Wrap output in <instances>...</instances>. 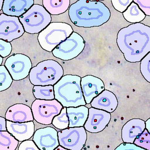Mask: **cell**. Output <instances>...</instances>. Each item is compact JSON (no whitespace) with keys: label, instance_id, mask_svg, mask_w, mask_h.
Masks as SVG:
<instances>
[{"label":"cell","instance_id":"obj_1","mask_svg":"<svg viewBox=\"0 0 150 150\" xmlns=\"http://www.w3.org/2000/svg\"><path fill=\"white\" fill-rule=\"evenodd\" d=\"M117 43L127 61L140 62L150 52V27L139 23L123 28L118 32Z\"/></svg>","mask_w":150,"mask_h":150},{"label":"cell","instance_id":"obj_2","mask_svg":"<svg viewBox=\"0 0 150 150\" xmlns=\"http://www.w3.org/2000/svg\"><path fill=\"white\" fill-rule=\"evenodd\" d=\"M69 16L72 23L78 27H100L111 17L109 9L98 1L79 0L70 6Z\"/></svg>","mask_w":150,"mask_h":150},{"label":"cell","instance_id":"obj_3","mask_svg":"<svg viewBox=\"0 0 150 150\" xmlns=\"http://www.w3.org/2000/svg\"><path fill=\"white\" fill-rule=\"evenodd\" d=\"M81 77L78 75L63 76L54 85L55 99L64 107L86 106L81 85Z\"/></svg>","mask_w":150,"mask_h":150},{"label":"cell","instance_id":"obj_4","mask_svg":"<svg viewBox=\"0 0 150 150\" xmlns=\"http://www.w3.org/2000/svg\"><path fill=\"white\" fill-rule=\"evenodd\" d=\"M63 76V68L58 62L47 60L31 69L29 80L34 86H54Z\"/></svg>","mask_w":150,"mask_h":150},{"label":"cell","instance_id":"obj_5","mask_svg":"<svg viewBox=\"0 0 150 150\" xmlns=\"http://www.w3.org/2000/svg\"><path fill=\"white\" fill-rule=\"evenodd\" d=\"M73 32V29L69 24L63 22L51 23L39 34L38 41L44 50L52 52Z\"/></svg>","mask_w":150,"mask_h":150},{"label":"cell","instance_id":"obj_6","mask_svg":"<svg viewBox=\"0 0 150 150\" xmlns=\"http://www.w3.org/2000/svg\"><path fill=\"white\" fill-rule=\"evenodd\" d=\"M25 32L30 34H39L52 21L51 15L43 6L34 4L19 17Z\"/></svg>","mask_w":150,"mask_h":150},{"label":"cell","instance_id":"obj_7","mask_svg":"<svg viewBox=\"0 0 150 150\" xmlns=\"http://www.w3.org/2000/svg\"><path fill=\"white\" fill-rule=\"evenodd\" d=\"M63 106L56 99L45 100L36 99L31 106L34 119L44 125L51 124L53 119L61 111Z\"/></svg>","mask_w":150,"mask_h":150},{"label":"cell","instance_id":"obj_8","mask_svg":"<svg viewBox=\"0 0 150 150\" xmlns=\"http://www.w3.org/2000/svg\"><path fill=\"white\" fill-rule=\"evenodd\" d=\"M85 41L77 32H74L66 40L59 45L52 52L53 56L63 61H69L76 58L83 51Z\"/></svg>","mask_w":150,"mask_h":150},{"label":"cell","instance_id":"obj_9","mask_svg":"<svg viewBox=\"0 0 150 150\" xmlns=\"http://www.w3.org/2000/svg\"><path fill=\"white\" fill-rule=\"evenodd\" d=\"M58 134L59 144L67 150H82L87 141V132L84 127H69L58 132Z\"/></svg>","mask_w":150,"mask_h":150},{"label":"cell","instance_id":"obj_10","mask_svg":"<svg viewBox=\"0 0 150 150\" xmlns=\"http://www.w3.org/2000/svg\"><path fill=\"white\" fill-rule=\"evenodd\" d=\"M5 66L15 81L26 78L32 68L30 58L22 54L11 55L6 60Z\"/></svg>","mask_w":150,"mask_h":150},{"label":"cell","instance_id":"obj_11","mask_svg":"<svg viewBox=\"0 0 150 150\" xmlns=\"http://www.w3.org/2000/svg\"><path fill=\"white\" fill-rule=\"evenodd\" d=\"M25 32L19 17L0 15V39L11 42L23 35Z\"/></svg>","mask_w":150,"mask_h":150},{"label":"cell","instance_id":"obj_12","mask_svg":"<svg viewBox=\"0 0 150 150\" xmlns=\"http://www.w3.org/2000/svg\"><path fill=\"white\" fill-rule=\"evenodd\" d=\"M111 119V113L91 107L84 127L86 131L90 133H99L105 129Z\"/></svg>","mask_w":150,"mask_h":150},{"label":"cell","instance_id":"obj_13","mask_svg":"<svg viewBox=\"0 0 150 150\" xmlns=\"http://www.w3.org/2000/svg\"><path fill=\"white\" fill-rule=\"evenodd\" d=\"M58 132L51 127L40 128L35 132L33 140L41 150H54L58 146Z\"/></svg>","mask_w":150,"mask_h":150},{"label":"cell","instance_id":"obj_14","mask_svg":"<svg viewBox=\"0 0 150 150\" xmlns=\"http://www.w3.org/2000/svg\"><path fill=\"white\" fill-rule=\"evenodd\" d=\"M81 85L87 104H90L96 96L105 90L103 81L93 75H87L81 78Z\"/></svg>","mask_w":150,"mask_h":150},{"label":"cell","instance_id":"obj_15","mask_svg":"<svg viewBox=\"0 0 150 150\" xmlns=\"http://www.w3.org/2000/svg\"><path fill=\"white\" fill-rule=\"evenodd\" d=\"M7 131L19 142L31 139L35 133L34 122H14L7 120Z\"/></svg>","mask_w":150,"mask_h":150},{"label":"cell","instance_id":"obj_16","mask_svg":"<svg viewBox=\"0 0 150 150\" xmlns=\"http://www.w3.org/2000/svg\"><path fill=\"white\" fill-rule=\"evenodd\" d=\"M90 104L92 107L104 110L111 114L117 108L118 101L113 93L107 90H104L93 100Z\"/></svg>","mask_w":150,"mask_h":150},{"label":"cell","instance_id":"obj_17","mask_svg":"<svg viewBox=\"0 0 150 150\" xmlns=\"http://www.w3.org/2000/svg\"><path fill=\"white\" fill-rule=\"evenodd\" d=\"M6 119L14 122L33 121L34 117L31 108L23 104H16L8 109L5 114Z\"/></svg>","mask_w":150,"mask_h":150},{"label":"cell","instance_id":"obj_18","mask_svg":"<svg viewBox=\"0 0 150 150\" xmlns=\"http://www.w3.org/2000/svg\"><path fill=\"white\" fill-rule=\"evenodd\" d=\"M34 5V0H4L2 11L7 15L19 18Z\"/></svg>","mask_w":150,"mask_h":150},{"label":"cell","instance_id":"obj_19","mask_svg":"<svg viewBox=\"0 0 150 150\" xmlns=\"http://www.w3.org/2000/svg\"><path fill=\"white\" fill-rule=\"evenodd\" d=\"M145 121L140 119H133L128 121L122 129V139L125 143H134L139 135L145 129Z\"/></svg>","mask_w":150,"mask_h":150},{"label":"cell","instance_id":"obj_20","mask_svg":"<svg viewBox=\"0 0 150 150\" xmlns=\"http://www.w3.org/2000/svg\"><path fill=\"white\" fill-rule=\"evenodd\" d=\"M67 112L69 119V127H84L89 114V108L86 106L67 108Z\"/></svg>","mask_w":150,"mask_h":150},{"label":"cell","instance_id":"obj_21","mask_svg":"<svg viewBox=\"0 0 150 150\" xmlns=\"http://www.w3.org/2000/svg\"><path fill=\"white\" fill-rule=\"evenodd\" d=\"M43 6L51 15H59L69 10L70 0H43Z\"/></svg>","mask_w":150,"mask_h":150},{"label":"cell","instance_id":"obj_22","mask_svg":"<svg viewBox=\"0 0 150 150\" xmlns=\"http://www.w3.org/2000/svg\"><path fill=\"white\" fill-rule=\"evenodd\" d=\"M123 17L128 22L135 24L142 22L146 16L134 2H132L123 13Z\"/></svg>","mask_w":150,"mask_h":150},{"label":"cell","instance_id":"obj_23","mask_svg":"<svg viewBox=\"0 0 150 150\" xmlns=\"http://www.w3.org/2000/svg\"><path fill=\"white\" fill-rule=\"evenodd\" d=\"M33 93L36 99L45 100L55 99L54 86H34Z\"/></svg>","mask_w":150,"mask_h":150},{"label":"cell","instance_id":"obj_24","mask_svg":"<svg viewBox=\"0 0 150 150\" xmlns=\"http://www.w3.org/2000/svg\"><path fill=\"white\" fill-rule=\"evenodd\" d=\"M19 142L8 131H0V150H15Z\"/></svg>","mask_w":150,"mask_h":150},{"label":"cell","instance_id":"obj_25","mask_svg":"<svg viewBox=\"0 0 150 150\" xmlns=\"http://www.w3.org/2000/svg\"><path fill=\"white\" fill-rule=\"evenodd\" d=\"M52 124L59 130L69 128V119L67 112V107H63L60 113L54 118Z\"/></svg>","mask_w":150,"mask_h":150},{"label":"cell","instance_id":"obj_26","mask_svg":"<svg viewBox=\"0 0 150 150\" xmlns=\"http://www.w3.org/2000/svg\"><path fill=\"white\" fill-rule=\"evenodd\" d=\"M13 80V79L5 66H0V92L9 89Z\"/></svg>","mask_w":150,"mask_h":150},{"label":"cell","instance_id":"obj_27","mask_svg":"<svg viewBox=\"0 0 150 150\" xmlns=\"http://www.w3.org/2000/svg\"><path fill=\"white\" fill-rule=\"evenodd\" d=\"M134 144L145 150H150V133L145 129L144 131L137 137Z\"/></svg>","mask_w":150,"mask_h":150},{"label":"cell","instance_id":"obj_28","mask_svg":"<svg viewBox=\"0 0 150 150\" xmlns=\"http://www.w3.org/2000/svg\"><path fill=\"white\" fill-rule=\"evenodd\" d=\"M140 71L147 82H150V52L140 61Z\"/></svg>","mask_w":150,"mask_h":150},{"label":"cell","instance_id":"obj_29","mask_svg":"<svg viewBox=\"0 0 150 150\" xmlns=\"http://www.w3.org/2000/svg\"><path fill=\"white\" fill-rule=\"evenodd\" d=\"M133 0H112L111 3L116 10L123 13L126 10Z\"/></svg>","mask_w":150,"mask_h":150},{"label":"cell","instance_id":"obj_30","mask_svg":"<svg viewBox=\"0 0 150 150\" xmlns=\"http://www.w3.org/2000/svg\"><path fill=\"white\" fill-rule=\"evenodd\" d=\"M12 51V45L10 42L0 39V56L6 58L10 55Z\"/></svg>","mask_w":150,"mask_h":150},{"label":"cell","instance_id":"obj_31","mask_svg":"<svg viewBox=\"0 0 150 150\" xmlns=\"http://www.w3.org/2000/svg\"><path fill=\"white\" fill-rule=\"evenodd\" d=\"M145 15L150 16V0H133Z\"/></svg>","mask_w":150,"mask_h":150},{"label":"cell","instance_id":"obj_32","mask_svg":"<svg viewBox=\"0 0 150 150\" xmlns=\"http://www.w3.org/2000/svg\"><path fill=\"white\" fill-rule=\"evenodd\" d=\"M19 150H39L36 143L33 140H27L24 141L19 145Z\"/></svg>","mask_w":150,"mask_h":150},{"label":"cell","instance_id":"obj_33","mask_svg":"<svg viewBox=\"0 0 150 150\" xmlns=\"http://www.w3.org/2000/svg\"><path fill=\"white\" fill-rule=\"evenodd\" d=\"M115 150H145V149L139 147L135 144L124 142V143L121 144L117 147Z\"/></svg>","mask_w":150,"mask_h":150},{"label":"cell","instance_id":"obj_34","mask_svg":"<svg viewBox=\"0 0 150 150\" xmlns=\"http://www.w3.org/2000/svg\"><path fill=\"white\" fill-rule=\"evenodd\" d=\"M7 131V120L6 118L0 117V131Z\"/></svg>","mask_w":150,"mask_h":150},{"label":"cell","instance_id":"obj_35","mask_svg":"<svg viewBox=\"0 0 150 150\" xmlns=\"http://www.w3.org/2000/svg\"><path fill=\"white\" fill-rule=\"evenodd\" d=\"M145 129L150 133V118L145 122Z\"/></svg>","mask_w":150,"mask_h":150},{"label":"cell","instance_id":"obj_36","mask_svg":"<svg viewBox=\"0 0 150 150\" xmlns=\"http://www.w3.org/2000/svg\"><path fill=\"white\" fill-rule=\"evenodd\" d=\"M67 150L66 149H65V148L62 147L61 145L58 146V147H57L54 150Z\"/></svg>","mask_w":150,"mask_h":150},{"label":"cell","instance_id":"obj_37","mask_svg":"<svg viewBox=\"0 0 150 150\" xmlns=\"http://www.w3.org/2000/svg\"><path fill=\"white\" fill-rule=\"evenodd\" d=\"M4 2V0H1L0 1V11H2L3 7Z\"/></svg>","mask_w":150,"mask_h":150},{"label":"cell","instance_id":"obj_38","mask_svg":"<svg viewBox=\"0 0 150 150\" xmlns=\"http://www.w3.org/2000/svg\"><path fill=\"white\" fill-rule=\"evenodd\" d=\"M3 61V58L2 57L0 56V65H1V66L2 65Z\"/></svg>","mask_w":150,"mask_h":150}]
</instances>
